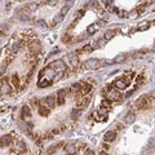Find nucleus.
<instances>
[{"label":"nucleus","mask_w":155,"mask_h":155,"mask_svg":"<svg viewBox=\"0 0 155 155\" xmlns=\"http://www.w3.org/2000/svg\"><path fill=\"white\" fill-rule=\"evenodd\" d=\"M63 150L67 155H76V152H78V147L75 143H67Z\"/></svg>","instance_id":"f257e3e1"},{"label":"nucleus","mask_w":155,"mask_h":155,"mask_svg":"<svg viewBox=\"0 0 155 155\" xmlns=\"http://www.w3.org/2000/svg\"><path fill=\"white\" fill-rule=\"evenodd\" d=\"M66 98V91H63V89H61V91H58L57 92V104L59 105V106H62L63 104H65V100Z\"/></svg>","instance_id":"f03ea898"},{"label":"nucleus","mask_w":155,"mask_h":155,"mask_svg":"<svg viewBox=\"0 0 155 155\" xmlns=\"http://www.w3.org/2000/svg\"><path fill=\"white\" fill-rule=\"evenodd\" d=\"M47 67H48L49 70H52V68H59V70L63 71V68H65V63H63L62 61H54V62L49 63Z\"/></svg>","instance_id":"7ed1b4c3"},{"label":"nucleus","mask_w":155,"mask_h":155,"mask_svg":"<svg viewBox=\"0 0 155 155\" xmlns=\"http://www.w3.org/2000/svg\"><path fill=\"white\" fill-rule=\"evenodd\" d=\"M109 98H110L111 101H119V100L122 98V96H120L119 91H116V89H110V91H109Z\"/></svg>","instance_id":"20e7f679"},{"label":"nucleus","mask_w":155,"mask_h":155,"mask_svg":"<svg viewBox=\"0 0 155 155\" xmlns=\"http://www.w3.org/2000/svg\"><path fill=\"white\" fill-rule=\"evenodd\" d=\"M136 107H137V109H141V110L146 109V107H147V101H146V98H145V97H140V98L136 101Z\"/></svg>","instance_id":"39448f33"},{"label":"nucleus","mask_w":155,"mask_h":155,"mask_svg":"<svg viewBox=\"0 0 155 155\" xmlns=\"http://www.w3.org/2000/svg\"><path fill=\"white\" fill-rule=\"evenodd\" d=\"M11 142H12V137L9 134H5V136H3L2 138H0V146H3V147L11 145Z\"/></svg>","instance_id":"423d86ee"},{"label":"nucleus","mask_w":155,"mask_h":155,"mask_svg":"<svg viewBox=\"0 0 155 155\" xmlns=\"http://www.w3.org/2000/svg\"><path fill=\"white\" fill-rule=\"evenodd\" d=\"M44 102H45V107H48L49 110L56 106V101H54L53 97H45V98H44Z\"/></svg>","instance_id":"0eeeda50"},{"label":"nucleus","mask_w":155,"mask_h":155,"mask_svg":"<svg viewBox=\"0 0 155 155\" xmlns=\"http://www.w3.org/2000/svg\"><path fill=\"white\" fill-rule=\"evenodd\" d=\"M107 114H109V109H106V107H101L97 111V115H98V118H101V120H104Z\"/></svg>","instance_id":"6e6552de"},{"label":"nucleus","mask_w":155,"mask_h":155,"mask_svg":"<svg viewBox=\"0 0 155 155\" xmlns=\"http://www.w3.org/2000/svg\"><path fill=\"white\" fill-rule=\"evenodd\" d=\"M115 137H116L115 132H114V131H109V132H106V134H105V141H106V142H111V141L115 140Z\"/></svg>","instance_id":"1a4fd4ad"},{"label":"nucleus","mask_w":155,"mask_h":155,"mask_svg":"<svg viewBox=\"0 0 155 155\" xmlns=\"http://www.w3.org/2000/svg\"><path fill=\"white\" fill-rule=\"evenodd\" d=\"M14 150H18V151L23 152V151H26V150H27V146H26V143H25L23 141H18V142L16 143Z\"/></svg>","instance_id":"9d476101"},{"label":"nucleus","mask_w":155,"mask_h":155,"mask_svg":"<svg viewBox=\"0 0 155 155\" xmlns=\"http://www.w3.org/2000/svg\"><path fill=\"white\" fill-rule=\"evenodd\" d=\"M134 119H136V116H134V114L133 113H128L125 116H124V123H128V124H132L133 122H134Z\"/></svg>","instance_id":"9b49d317"},{"label":"nucleus","mask_w":155,"mask_h":155,"mask_svg":"<svg viewBox=\"0 0 155 155\" xmlns=\"http://www.w3.org/2000/svg\"><path fill=\"white\" fill-rule=\"evenodd\" d=\"M98 63L100 62L97 59H89V61L85 62V66L89 67V68H96V67H98Z\"/></svg>","instance_id":"f8f14e48"},{"label":"nucleus","mask_w":155,"mask_h":155,"mask_svg":"<svg viewBox=\"0 0 155 155\" xmlns=\"http://www.w3.org/2000/svg\"><path fill=\"white\" fill-rule=\"evenodd\" d=\"M68 59H70V62H71V65H72L74 67H75V66H78V63H79V61H78V57H76V53H75V52L70 54Z\"/></svg>","instance_id":"ddd939ff"},{"label":"nucleus","mask_w":155,"mask_h":155,"mask_svg":"<svg viewBox=\"0 0 155 155\" xmlns=\"http://www.w3.org/2000/svg\"><path fill=\"white\" fill-rule=\"evenodd\" d=\"M114 85L116 88H119V89H125L127 88V82H124V80H116L114 83Z\"/></svg>","instance_id":"4468645a"},{"label":"nucleus","mask_w":155,"mask_h":155,"mask_svg":"<svg viewBox=\"0 0 155 155\" xmlns=\"http://www.w3.org/2000/svg\"><path fill=\"white\" fill-rule=\"evenodd\" d=\"M39 115H41V116H47V115H49V109L48 107H45V106H39Z\"/></svg>","instance_id":"2eb2a0df"},{"label":"nucleus","mask_w":155,"mask_h":155,"mask_svg":"<svg viewBox=\"0 0 155 155\" xmlns=\"http://www.w3.org/2000/svg\"><path fill=\"white\" fill-rule=\"evenodd\" d=\"M0 92H2V93H9L11 92V85L8 83H3L2 88H0Z\"/></svg>","instance_id":"dca6fc26"},{"label":"nucleus","mask_w":155,"mask_h":155,"mask_svg":"<svg viewBox=\"0 0 155 155\" xmlns=\"http://www.w3.org/2000/svg\"><path fill=\"white\" fill-rule=\"evenodd\" d=\"M52 84V82L50 80H48V79H44V80H40L39 83H38V85H39V88H45V87H48V85H50Z\"/></svg>","instance_id":"f3484780"},{"label":"nucleus","mask_w":155,"mask_h":155,"mask_svg":"<svg viewBox=\"0 0 155 155\" xmlns=\"http://www.w3.org/2000/svg\"><path fill=\"white\" fill-rule=\"evenodd\" d=\"M82 91H83V93H88L92 91V85L88 83H82Z\"/></svg>","instance_id":"a211bd4d"},{"label":"nucleus","mask_w":155,"mask_h":155,"mask_svg":"<svg viewBox=\"0 0 155 155\" xmlns=\"http://www.w3.org/2000/svg\"><path fill=\"white\" fill-rule=\"evenodd\" d=\"M71 91L72 92H82V83H75L71 85Z\"/></svg>","instance_id":"6ab92c4d"},{"label":"nucleus","mask_w":155,"mask_h":155,"mask_svg":"<svg viewBox=\"0 0 155 155\" xmlns=\"http://www.w3.org/2000/svg\"><path fill=\"white\" fill-rule=\"evenodd\" d=\"M31 115V111H30V109H29V106H23V109H22V116L25 118H29Z\"/></svg>","instance_id":"aec40b11"},{"label":"nucleus","mask_w":155,"mask_h":155,"mask_svg":"<svg viewBox=\"0 0 155 155\" xmlns=\"http://www.w3.org/2000/svg\"><path fill=\"white\" fill-rule=\"evenodd\" d=\"M11 80H12V84H13L16 88H18V85H20V79H18V76H17V75H13Z\"/></svg>","instance_id":"412c9836"},{"label":"nucleus","mask_w":155,"mask_h":155,"mask_svg":"<svg viewBox=\"0 0 155 155\" xmlns=\"http://www.w3.org/2000/svg\"><path fill=\"white\" fill-rule=\"evenodd\" d=\"M115 34H116V31H115V30H110V31H107V32L105 34V39H111Z\"/></svg>","instance_id":"4be33fe9"},{"label":"nucleus","mask_w":155,"mask_h":155,"mask_svg":"<svg viewBox=\"0 0 155 155\" xmlns=\"http://www.w3.org/2000/svg\"><path fill=\"white\" fill-rule=\"evenodd\" d=\"M79 115H80V111H78V109H74V110H72V113H71V118H72V119H76Z\"/></svg>","instance_id":"5701e85b"},{"label":"nucleus","mask_w":155,"mask_h":155,"mask_svg":"<svg viewBox=\"0 0 155 155\" xmlns=\"http://www.w3.org/2000/svg\"><path fill=\"white\" fill-rule=\"evenodd\" d=\"M59 145H61V143H57V145H53V146H50V147L48 149V152H49V154H53V152L56 151V149H57V147H59Z\"/></svg>","instance_id":"b1692460"},{"label":"nucleus","mask_w":155,"mask_h":155,"mask_svg":"<svg viewBox=\"0 0 155 155\" xmlns=\"http://www.w3.org/2000/svg\"><path fill=\"white\" fill-rule=\"evenodd\" d=\"M96 29H97V26H96V25L89 26V27H88V34H91V35H92V34H94V32H96Z\"/></svg>","instance_id":"393cba45"},{"label":"nucleus","mask_w":155,"mask_h":155,"mask_svg":"<svg viewBox=\"0 0 155 155\" xmlns=\"http://www.w3.org/2000/svg\"><path fill=\"white\" fill-rule=\"evenodd\" d=\"M20 48H21V41H16V43L13 44V50H14V52H18Z\"/></svg>","instance_id":"a878e982"},{"label":"nucleus","mask_w":155,"mask_h":155,"mask_svg":"<svg viewBox=\"0 0 155 155\" xmlns=\"http://www.w3.org/2000/svg\"><path fill=\"white\" fill-rule=\"evenodd\" d=\"M36 25L40 26V27H45V26H47V22H45L44 20H38V21H36Z\"/></svg>","instance_id":"bb28decb"},{"label":"nucleus","mask_w":155,"mask_h":155,"mask_svg":"<svg viewBox=\"0 0 155 155\" xmlns=\"http://www.w3.org/2000/svg\"><path fill=\"white\" fill-rule=\"evenodd\" d=\"M110 105H111V102H110L109 100H104V101H102V107L109 109V107H110Z\"/></svg>","instance_id":"cd10ccee"},{"label":"nucleus","mask_w":155,"mask_h":155,"mask_svg":"<svg viewBox=\"0 0 155 155\" xmlns=\"http://www.w3.org/2000/svg\"><path fill=\"white\" fill-rule=\"evenodd\" d=\"M68 9H70V5H65V7L62 8V11H61V16H65V14L67 13Z\"/></svg>","instance_id":"c85d7f7f"},{"label":"nucleus","mask_w":155,"mask_h":155,"mask_svg":"<svg viewBox=\"0 0 155 155\" xmlns=\"http://www.w3.org/2000/svg\"><path fill=\"white\" fill-rule=\"evenodd\" d=\"M63 74H65L63 71H59V72H58V74H57V75L54 76V80H59V79H61V78L63 76Z\"/></svg>","instance_id":"c756f323"},{"label":"nucleus","mask_w":155,"mask_h":155,"mask_svg":"<svg viewBox=\"0 0 155 155\" xmlns=\"http://www.w3.org/2000/svg\"><path fill=\"white\" fill-rule=\"evenodd\" d=\"M124 59H125V57H124V56H119V57H116V58H115V61H114V62H123Z\"/></svg>","instance_id":"7c9ffc66"},{"label":"nucleus","mask_w":155,"mask_h":155,"mask_svg":"<svg viewBox=\"0 0 155 155\" xmlns=\"http://www.w3.org/2000/svg\"><path fill=\"white\" fill-rule=\"evenodd\" d=\"M62 20H63V16H61V14H59L58 17H56V18H54V22H57V23H58V22H61Z\"/></svg>","instance_id":"2f4dec72"},{"label":"nucleus","mask_w":155,"mask_h":155,"mask_svg":"<svg viewBox=\"0 0 155 155\" xmlns=\"http://www.w3.org/2000/svg\"><path fill=\"white\" fill-rule=\"evenodd\" d=\"M83 14H84V9H80L79 12H78V13H76V16H78V17H82Z\"/></svg>","instance_id":"473e14b6"},{"label":"nucleus","mask_w":155,"mask_h":155,"mask_svg":"<svg viewBox=\"0 0 155 155\" xmlns=\"http://www.w3.org/2000/svg\"><path fill=\"white\" fill-rule=\"evenodd\" d=\"M31 102H32L34 105H36V106H39V105H40V101H39V100H32Z\"/></svg>","instance_id":"72a5a7b5"},{"label":"nucleus","mask_w":155,"mask_h":155,"mask_svg":"<svg viewBox=\"0 0 155 155\" xmlns=\"http://www.w3.org/2000/svg\"><path fill=\"white\" fill-rule=\"evenodd\" d=\"M85 155H96V154H94V151L89 150V151H87V154H85Z\"/></svg>","instance_id":"f704fd0d"},{"label":"nucleus","mask_w":155,"mask_h":155,"mask_svg":"<svg viewBox=\"0 0 155 155\" xmlns=\"http://www.w3.org/2000/svg\"><path fill=\"white\" fill-rule=\"evenodd\" d=\"M47 4H49V5H56V4H57V2H54V0H53V2H48Z\"/></svg>","instance_id":"c9c22d12"},{"label":"nucleus","mask_w":155,"mask_h":155,"mask_svg":"<svg viewBox=\"0 0 155 155\" xmlns=\"http://www.w3.org/2000/svg\"><path fill=\"white\" fill-rule=\"evenodd\" d=\"M100 155H109V154H106L105 151H101V152H100Z\"/></svg>","instance_id":"e433bc0d"}]
</instances>
